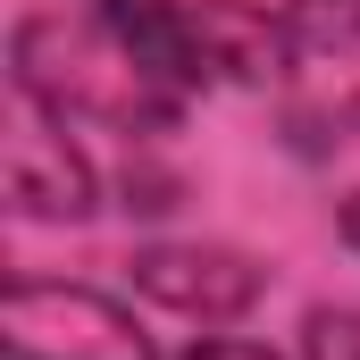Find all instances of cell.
Listing matches in <instances>:
<instances>
[{"label":"cell","mask_w":360,"mask_h":360,"mask_svg":"<svg viewBox=\"0 0 360 360\" xmlns=\"http://www.w3.org/2000/svg\"><path fill=\"white\" fill-rule=\"evenodd\" d=\"M8 84L25 109L59 126H101L126 143L184 126V92H168L101 17H68V8H25L8 25Z\"/></svg>","instance_id":"1"},{"label":"cell","mask_w":360,"mask_h":360,"mask_svg":"<svg viewBox=\"0 0 360 360\" xmlns=\"http://www.w3.org/2000/svg\"><path fill=\"white\" fill-rule=\"evenodd\" d=\"M0 352L8 360H160L143 319L68 276H8L0 285Z\"/></svg>","instance_id":"2"},{"label":"cell","mask_w":360,"mask_h":360,"mask_svg":"<svg viewBox=\"0 0 360 360\" xmlns=\"http://www.w3.org/2000/svg\"><path fill=\"white\" fill-rule=\"evenodd\" d=\"M126 285L176 319H201V327H226L243 310H260L269 293V269L235 243H143L126 260Z\"/></svg>","instance_id":"3"},{"label":"cell","mask_w":360,"mask_h":360,"mask_svg":"<svg viewBox=\"0 0 360 360\" xmlns=\"http://www.w3.org/2000/svg\"><path fill=\"white\" fill-rule=\"evenodd\" d=\"M8 210L25 226H84L101 210V176L92 160L76 151V134L42 109H25L8 126Z\"/></svg>","instance_id":"4"},{"label":"cell","mask_w":360,"mask_h":360,"mask_svg":"<svg viewBox=\"0 0 360 360\" xmlns=\"http://www.w3.org/2000/svg\"><path fill=\"white\" fill-rule=\"evenodd\" d=\"M92 17H101L168 92H184V101L218 76V68H210V42H201V25H193V0H92Z\"/></svg>","instance_id":"5"},{"label":"cell","mask_w":360,"mask_h":360,"mask_svg":"<svg viewBox=\"0 0 360 360\" xmlns=\"http://www.w3.org/2000/svg\"><path fill=\"white\" fill-rule=\"evenodd\" d=\"M193 25H201V42H210V68L226 76V84H252L269 92L293 76V59H302V42H293V25H285V8H260V0H193Z\"/></svg>","instance_id":"6"},{"label":"cell","mask_w":360,"mask_h":360,"mask_svg":"<svg viewBox=\"0 0 360 360\" xmlns=\"http://www.w3.org/2000/svg\"><path fill=\"white\" fill-rule=\"evenodd\" d=\"M285 25L302 59H352L360 51V0H285Z\"/></svg>","instance_id":"7"},{"label":"cell","mask_w":360,"mask_h":360,"mask_svg":"<svg viewBox=\"0 0 360 360\" xmlns=\"http://www.w3.org/2000/svg\"><path fill=\"white\" fill-rule=\"evenodd\" d=\"M302 360H360V302H319L302 319Z\"/></svg>","instance_id":"8"},{"label":"cell","mask_w":360,"mask_h":360,"mask_svg":"<svg viewBox=\"0 0 360 360\" xmlns=\"http://www.w3.org/2000/svg\"><path fill=\"white\" fill-rule=\"evenodd\" d=\"M117 210H126V218H168V210H184V176L151 168V160H126V176H117Z\"/></svg>","instance_id":"9"},{"label":"cell","mask_w":360,"mask_h":360,"mask_svg":"<svg viewBox=\"0 0 360 360\" xmlns=\"http://www.w3.org/2000/svg\"><path fill=\"white\" fill-rule=\"evenodd\" d=\"M176 360H285V352H269V344H243V335H193Z\"/></svg>","instance_id":"10"},{"label":"cell","mask_w":360,"mask_h":360,"mask_svg":"<svg viewBox=\"0 0 360 360\" xmlns=\"http://www.w3.org/2000/svg\"><path fill=\"white\" fill-rule=\"evenodd\" d=\"M335 235H344V252H352V260H360V193H352V201H344V210H335Z\"/></svg>","instance_id":"11"},{"label":"cell","mask_w":360,"mask_h":360,"mask_svg":"<svg viewBox=\"0 0 360 360\" xmlns=\"http://www.w3.org/2000/svg\"><path fill=\"white\" fill-rule=\"evenodd\" d=\"M344 126H352V134H360V92H352V109H344Z\"/></svg>","instance_id":"12"}]
</instances>
